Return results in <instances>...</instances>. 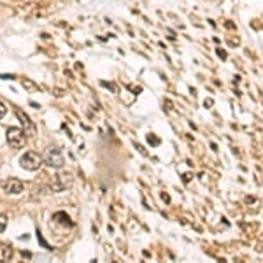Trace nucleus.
Masks as SVG:
<instances>
[{
    "label": "nucleus",
    "instance_id": "1",
    "mask_svg": "<svg viewBox=\"0 0 263 263\" xmlns=\"http://www.w3.org/2000/svg\"><path fill=\"white\" fill-rule=\"evenodd\" d=\"M20 163L25 170L34 172V170H39V168L42 167L44 158H42L41 155H37V153H34V151H28V153H25V155L20 158Z\"/></svg>",
    "mask_w": 263,
    "mask_h": 263
},
{
    "label": "nucleus",
    "instance_id": "2",
    "mask_svg": "<svg viewBox=\"0 0 263 263\" xmlns=\"http://www.w3.org/2000/svg\"><path fill=\"white\" fill-rule=\"evenodd\" d=\"M7 142H9V146L14 147V149H21V147L26 144V132L21 128H16V126L9 128L7 130Z\"/></svg>",
    "mask_w": 263,
    "mask_h": 263
},
{
    "label": "nucleus",
    "instance_id": "3",
    "mask_svg": "<svg viewBox=\"0 0 263 263\" xmlns=\"http://www.w3.org/2000/svg\"><path fill=\"white\" fill-rule=\"evenodd\" d=\"M44 163L49 165V167L54 168H62L65 160H63L62 153H60L58 147H48L46 149V155H44Z\"/></svg>",
    "mask_w": 263,
    "mask_h": 263
},
{
    "label": "nucleus",
    "instance_id": "4",
    "mask_svg": "<svg viewBox=\"0 0 263 263\" xmlns=\"http://www.w3.org/2000/svg\"><path fill=\"white\" fill-rule=\"evenodd\" d=\"M2 188H4V191L9 193V195H18V193L23 191V183H21L20 179L11 177V179H7V181L2 183Z\"/></svg>",
    "mask_w": 263,
    "mask_h": 263
},
{
    "label": "nucleus",
    "instance_id": "5",
    "mask_svg": "<svg viewBox=\"0 0 263 263\" xmlns=\"http://www.w3.org/2000/svg\"><path fill=\"white\" fill-rule=\"evenodd\" d=\"M16 116H18V120H20V123H21V126L25 128V132H26V135H35V125L32 121H30V118L26 116L21 109H16Z\"/></svg>",
    "mask_w": 263,
    "mask_h": 263
},
{
    "label": "nucleus",
    "instance_id": "6",
    "mask_svg": "<svg viewBox=\"0 0 263 263\" xmlns=\"http://www.w3.org/2000/svg\"><path fill=\"white\" fill-rule=\"evenodd\" d=\"M13 255H14L13 247L5 246V244H0V262H11Z\"/></svg>",
    "mask_w": 263,
    "mask_h": 263
},
{
    "label": "nucleus",
    "instance_id": "7",
    "mask_svg": "<svg viewBox=\"0 0 263 263\" xmlns=\"http://www.w3.org/2000/svg\"><path fill=\"white\" fill-rule=\"evenodd\" d=\"M53 219H54V221L62 223V225H65V226H72L71 217H69L65 213H56V214H54V216H53Z\"/></svg>",
    "mask_w": 263,
    "mask_h": 263
},
{
    "label": "nucleus",
    "instance_id": "8",
    "mask_svg": "<svg viewBox=\"0 0 263 263\" xmlns=\"http://www.w3.org/2000/svg\"><path fill=\"white\" fill-rule=\"evenodd\" d=\"M21 86L25 88V90H28V92H39V86L30 79H21Z\"/></svg>",
    "mask_w": 263,
    "mask_h": 263
},
{
    "label": "nucleus",
    "instance_id": "9",
    "mask_svg": "<svg viewBox=\"0 0 263 263\" xmlns=\"http://www.w3.org/2000/svg\"><path fill=\"white\" fill-rule=\"evenodd\" d=\"M5 226H7V217H5L4 214H0V234L5 230Z\"/></svg>",
    "mask_w": 263,
    "mask_h": 263
},
{
    "label": "nucleus",
    "instance_id": "10",
    "mask_svg": "<svg viewBox=\"0 0 263 263\" xmlns=\"http://www.w3.org/2000/svg\"><path fill=\"white\" fill-rule=\"evenodd\" d=\"M5 113H7V107H5V105L2 104V102H0V120H2V118L5 116Z\"/></svg>",
    "mask_w": 263,
    "mask_h": 263
},
{
    "label": "nucleus",
    "instance_id": "11",
    "mask_svg": "<svg viewBox=\"0 0 263 263\" xmlns=\"http://www.w3.org/2000/svg\"><path fill=\"white\" fill-rule=\"evenodd\" d=\"M230 46H239V44H240V39L239 37H235V39H230Z\"/></svg>",
    "mask_w": 263,
    "mask_h": 263
},
{
    "label": "nucleus",
    "instance_id": "12",
    "mask_svg": "<svg viewBox=\"0 0 263 263\" xmlns=\"http://www.w3.org/2000/svg\"><path fill=\"white\" fill-rule=\"evenodd\" d=\"M147 141H149V142H153V144H160V141H158V139H155V137H153V135H149V137H147Z\"/></svg>",
    "mask_w": 263,
    "mask_h": 263
},
{
    "label": "nucleus",
    "instance_id": "13",
    "mask_svg": "<svg viewBox=\"0 0 263 263\" xmlns=\"http://www.w3.org/2000/svg\"><path fill=\"white\" fill-rule=\"evenodd\" d=\"M217 54H219V56H221L223 60L226 58V53H223V49H217Z\"/></svg>",
    "mask_w": 263,
    "mask_h": 263
}]
</instances>
